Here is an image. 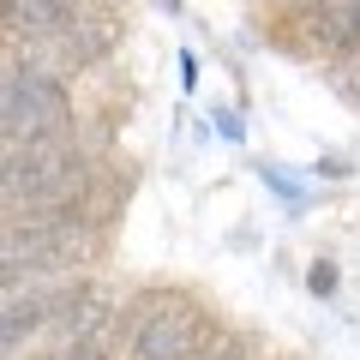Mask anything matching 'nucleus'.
<instances>
[{
    "mask_svg": "<svg viewBox=\"0 0 360 360\" xmlns=\"http://www.w3.org/2000/svg\"><path fill=\"white\" fill-rule=\"evenodd\" d=\"M120 330L132 342V360H198L210 348V319L180 295H144L139 307L120 312Z\"/></svg>",
    "mask_w": 360,
    "mask_h": 360,
    "instance_id": "nucleus-1",
    "label": "nucleus"
},
{
    "mask_svg": "<svg viewBox=\"0 0 360 360\" xmlns=\"http://www.w3.org/2000/svg\"><path fill=\"white\" fill-rule=\"evenodd\" d=\"M54 42H60L66 66H96V60H108V54L120 49V13L115 6H84V0H78L72 25H66Z\"/></svg>",
    "mask_w": 360,
    "mask_h": 360,
    "instance_id": "nucleus-3",
    "label": "nucleus"
},
{
    "mask_svg": "<svg viewBox=\"0 0 360 360\" xmlns=\"http://www.w3.org/2000/svg\"><path fill=\"white\" fill-rule=\"evenodd\" d=\"M283 6H288V13H295V18H312V13H324L330 0H283Z\"/></svg>",
    "mask_w": 360,
    "mask_h": 360,
    "instance_id": "nucleus-9",
    "label": "nucleus"
},
{
    "mask_svg": "<svg viewBox=\"0 0 360 360\" xmlns=\"http://www.w3.org/2000/svg\"><path fill=\"white\" fill-rule=\"evenodd\" d=\"M72 132V103L54 72L6 60V144H37V139H66Z\"/></svg>",
    "mask_w": 360,
    "mask_h": 360,
    "instance_id": "nucleus-2",
    "label": "nucleus"
},
{
    "mask_svg": "<svg viewBox=\"0 0 360 360\" xmlns=\"http://www.w3.org/2000/svg\"><path fill=\"white\" fill-rule=\"evenodd\" d=\"M354 18H360V0H354Z\"/></svg>",
    "mask_w": 360,
    "mask_h": 360,
    "instance_id": "nucleus-10",
    "label": "nucleus"
},
{
    "mask_svg": "<svg viewBox=\"0 0 360 360\" xmlns=\"http://www.w3.org/2000/svg\"><path fill=\"white\" fill-rule=\"evenodd\" d=\"M205 360H252V342H240V336H229V342H217Z\"/></svg>",
    "mask_w": 360,
    "mask_h": 360,
    "instance_id": "nucleus-8",
    "label": "nucleus"
},
{
    "mask_svg": "<svg viewBox=\"0 0 360 360\" xmlns=\"http://www.w3.org/2000/svg\"><path fill=\"white\" fill-rule=\"evenodd\" d=\"M103 324H115V307H108V295L96 283H66L60 288V307H54L49 330H60L66 342H78V336H96Z\"/></svg>",
    "mask_w": 360,
    "mask_h": 360,
    "instance_id": "nucleus-5",
    "label": "nucleus"
},
{
    "mask_svg": "<svg viewBox=\"0 0 360 360\" xmlns=\"http://www.w3.org/2000/svg\"><path fill=\"white\" fill-rule=\"evenodd\" d=\"M60 360H108V354H103V342H96V336H78V342L60 348Z\"/></svg>",
    "mask_w": 360,
    "mask_h": 360,
    "instance_id": "nucleus-7",
    "label": "nucleus"
},
{
    "mask_svg": "<svg viewBox=\"0 0 360 360\" xmlns=\"http://www.w3.org/2000/svg\"><path fill=\"white\" fill-rule=\"evenodd\" d=\"M307 288H312V295H336V264H330V258H319V264L307 270Z\"/></svg>",
    "mask_w": 360,
    "mask_h": 360,
    "instance_id": "nucleus-6",
    "label": "nucleus"
},
{
    "mask_svg": "<svg viewBox=\"0 0 360 360\" xmlns=\"http://www.w3.org/2000/svg\"><path fill=\"white\" fill-rule=\"evenodd\" d=\"M54 307H60V288H49V283L6 288V330H0L6 354H18L37 330H49V324H54Z\"/></svg>",
    "mask_w": 360,
    "mask_h": 360,
    "instance_id": "nucleus-4",
    "label": "nucleus"
}]
</instances>
